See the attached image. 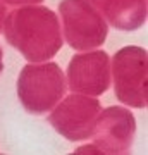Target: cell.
<instances>
[{"label":"cell","instance_id":"cell-7","mask_svg":"<svg viewBox=\"0 0 148 155\" xmlns=\"http://www.w3.org/2000/svg\"><path fill=\"white\" fill-rule=\"evenodd\" d=\"M69 88L76 93L98 97L110 86V57L104 50L76 55L67 67Z\"/></svg>","mask_w":148,"mask_h":155},{"label":"cell","instance_id":"cell-6","mask_svg":"<svg viewBox=\"0 0 148 155\" xmlns=\"http://www.w3.org/2000/svg\"><path fill=\"white\" fill-rule=\"evenodd\" d=\"M102 112V104L90 95L72 93L62 100L48 116V122L69 141L88 140Z\"/></svg>","mask_w":148,"mask_h":155},{"label":"cell","instance_id":"cell-1","mask_svg":"<svg viewBox=\"0 0 148 155\" xmlns=\"http://www.w3.org/2000/svg\"><path fill=\"white\" fill-rule=\"evenodd\" d=\"M7 43L29 62H45L61 50V22L43 5H26L7 14L2 24Z\"/></svg>","mask_w":148,"mask_h":155},{"label":"cell","instance_id":"cell-5","mask_svg":"<svg viewBox=\"0 0 148 155\" xmlns=\"http://www.w3.org/2000/svg\"><path fill=\"white\" fill-rule=\"evenodd\" d=\"M136 121L122 107H109L100 112L93 129V143L81 147L76 153H127L133 147Z\"/></svg>","mask_w":148,"mask_h":155},{"label":"cell","instance_id":"cell-10","mask_svg":"<svg viewBox=\"0 0 148 155\" xmlns=\"http://www.w3.org/2000/svg\"><path fill=\"white\" fill-rule=\"evenodd\" d=\"M7 16V7L4 2H0V33H2V24H4V19Z\"/></svg>","mask_w":148,"mask_h":155},{"label":"cell","instance_id":"cell-3","mask_svg":"<svg viewBox=\"0 0 148 155\" xmlns=\"http://www.w3.org/2000/svg\"><path fill=\"white\" fill-rule=\"evenodd\" d=\"M59 12L64 36L71 48L90 50L105 41L109 33L107 21L88 0H62Z\"/></svg>","mask_w":148,"mask_h":155},{"label":"cell","instance_id":"cell-11","mask_svg":"<svg viewBox=\"0 0 148 155\" xmlns=\"http://www.w3.org/2000/svg\"><path fill=\"white\" fill-rule=\"evenodd\" d=\"M4 69V62H2V48H0V72Z\"/></svg>","mask_w":148,"mask_h":155},{"label":"cell","instance_id":"cell-2","mask_svg":"<svg viewBox=\"0 0 148 155\" xmlns=\"http://www.w3.org/2000/svg\"><path fill=\"white\" fill-rule=\"evenodd\" d=\"M66 90L67 83L64 72L55 62H31L22 67L17 78V97L22 107L35 116L52 110L61 98H64Z\"/></svg>","mask_w":148,"mask_h":155},{"label":"cell","instance_id":"cell-8","mask_svg":"<svg viewBox=\"0 0 148 155\" xmlns=\"http://www.w3.org/2000/svg\"><path fill=\"white\" fill-rule=\"evenodd\" d=\"M117 29L133 31L146 21V0H88Z\"/></svg>","mask_w":148,"mask_h":155},{"label":"cell","instance_id":"cell-9","mask_svg":"<svg viewBox=\"0 0 148 155\" xmlns=\"http://www.w3.org/2000/svg\"><path fill=\"white\" fill-rule=\"evenodd\" d=\"M43 0H4V4H11V5H33V4H40Z\"/></svg>","mask_w":148,"mask_h":155},{"label":"cell","instance_id":"cell-4","mask_svg":"<svg viewBox=\"0 0 148 155\" xmlns=\"http://www.w3.org/2000/svg\"><path fill=\"white\" fill-rule=\"evenodd\" d=\"M146 50L140 47H124L114 55L115 97L134 109L146 107Z\"/></svg>","mask_w":148,"mask_h":155}]
</instances>
